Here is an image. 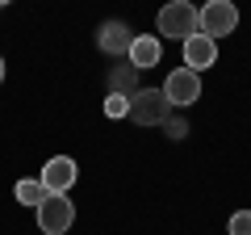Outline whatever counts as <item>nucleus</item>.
Listing matches in <instances>:
<instances>
[{"mask_svg":"<svg viewBox=\"0 0 251 235\" xmlns=\"http://www.w3.org/2000/svg\"><path fill=\"white\" fill-rule=\"evenodd\" d=\"M155 26H159V38H193L201 29V17H197V9L188 4V0H168L159 9V17H155Z\"/></svg>","mask_w":251,"mask_h":235,"instance_id":"nucleus-1","label":"nucleus"},{"mask_svg":"<svg viewBox=\"0 0 251 235\" xmlns=\"http://www.w3.org/2000/svg\"><path fill=\"white\" fill-rule=\"evenodd\" d=\"M75 223V206L67 202V193H46V202L38 206V227L46 235H67Z\"/></svg>","mask_w":251,"mask_h":235,"instance_id":"nucleus-2","label":"nucleus"},{"mask_svg":"<svg viewBox=\"0 0 251 235\" xmlns=\"http://www.w3.org/2000/svg\"><path fill=\"white\" fill-rule=\"evenodd\" d=\"M168 97L155 88H138L134 97H130V122H138V126H163L168 122Z\"/></svg>","mask_w":251,"mask_h":235,"instance_id":"nucleus-3","label":"nucleus"},{"mask_svg":"<svg viewBox=\"0 0 251 235\" xmlns=\"http://www.w3.org/2000/svg\"><path fill=\"white\" fill-rule=\"evenodd\" d=\"M197 17H201V34H209L214 42L222 34H234V26H239V9L230 0H209L205 9H197Z\"/></svg>","mask_w":251,"mask_h":235,"instance_id":"nucleus-4","label":"nucleus"},{"mask_svg":"<svg viewBox=\"0 0 251 235\" xmlns=\"http://www.w3.org/2000/svg\"><path fill=\"white\" fill-rule=\"evenodd\" d=\"M163 97H168V105H176V109L193 105V101L201 97V76L193 72V67H176V72H168V80H163Z\"/></svg>","mask_w":251,"mask_h":235,"instance_id":"nucleus-5","label":"nucleus"},{"mask_svg":"<svg viewBox=\"0 0 251 235\" xmlns=\"http://www.w3.org/2000/svg\"><path fill=\"white\" fill-rule=\"evenodd\" d=\"M38 181L46 185V193H67L75 185V160H72V155H54V160H46Z\"/></svg>","mask_w":251,"mask_h":235,"instance_id":"nucleus-6","label":"nucleus"},{"mask_svg":"<svg viewBox=\"0 0 251 235\" xmlns=\"http://www.w3.org/2000/svg\"><path fill=\"white\" fill-rule=\"evenodd\" d=\"M214 59H218V42L209 34H193V38H184V67H193V72H201V67H214Z\"/></svg>","mask_w":251,"mask_h":235,"instance_id":"nucleus-7","label":"nucleus"},{"mask_svg":"<svg viewBox=\"0 0 251 235\" xmlns=\"http://www.w3.org/2000/svg\"><path fill=\"white\" fill-rule=\"evenodd\" d=\"M97 42H100V51H105V55H130L134 34H130V26H126V21H105V26H100V34H97Z\"/></svg>","mask_w":251,"mask_h":235,"instance_id":"nucleus-8","label":"nucleus"},{"mask_svg":"<svg viewBox=\"0 0 251 235\" xmlns=\"http://www.w3.org/2000/svg\"><path fill=\"white\" fill-rule=\"evenodd\" d=\"M130 67L147 72V67H159V38L155 34H138L130 42Z\"/></svg>","mask_w":251,"mask_h":235,"instance_id":"nucleus-9","label":"nucleus"},{"mask_svg":"<svg viewBox=\"0 0 251 235\" xmlns=\"http://www.w3.org/2000/svg\"><path fill=\"white\" fill-rule=\"evenodd\" d=\"M17 202L21 206H42L46 202V185L42 181H17Z\"/></svg>","mask_w":251,"mask_h":235,"instance_id":"nucleus-10","label":"nucleus"},{"mask_svg":"<svg viewBox=\"0 0 251 235\" xmlns=\"http://www.w3.org/2000/svg\"><path fill=\"white\" fill-rule=\"evenodd\" d=\"M113 92L134 97V92H138V67H122V72H113Z\"/></svg>","mask_w":251,"mask_h":235,"instance_id":"nucleus-11","label":"nucleus"},{"mask_svg":"<svg viewBox=\"0 0 251 235\" xmlns=\"http://www.w3.org/2000/svg\"><path fill=\"white\" fill-rule=\"evenodd\" d=\"M105 114H109V118H126V114H130V101H126L122 92H109V101H105Z\"/></svg>","mask_w":251,"mask_h":235,"instance_id":"nucleus-12","label":"nucleus"},{"mask_svg":"<svg viewBox=\"0 0 251 235\" xmlns=\"http://www.w3.org/2000/svg\"><path fill=\"white\" fill-rule=\"evenodd\" d=\"M230 235H251V210H234L230 214Z\"/></svg>","mask_w":251,"mask_h":235,"instance_id":"nucleus-13","label":"nucleus"},{"mask_svg":"<svg viewBox=\"0 0 251 235\" xmlns=\"http://www.w3.org/2000/svg\"><path fill=\"white\" fill-rule=\"evenodd\" d=\"M163 126H168V135H172V139H180V135H184V122H163Z\"/></svg>","mask_w":251,"mask_h":235,"instance_id":"nucleus-14","label":"nucleus"},{"mask_svg":"<svg viewBox=\"0 0 251 235\" xmlns=\"http://www.w3.org/2000/svg\"><path fill=\"white\" fill-rule=\"evenodd\" d=\"M0 80H4V59H0Z\"/></svg>","mask_w":251,"mask_h":235,"instance_id":"nucleus-15","label":"nucleus"},{"mask_svg":"<svg viewBox=\"0 0 251 235\" xmlns=\"http://www.w3.org/2000/svg\"><path fill=\"white\" fill-rule=\"evenodd\" d=\"M0 4H9V0H0Z\"/></svg>","mask_w":251,"mask_h":235,"instance_id":"nucleus-16","label":"nucleus"}]
</instances>
